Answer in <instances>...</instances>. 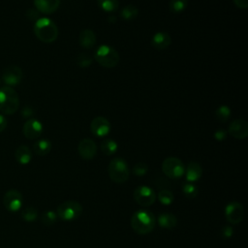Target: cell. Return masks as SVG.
<instances>
[{
	"mask_svg": "<svg viewBox=\"0 0 248 248\" xmlns=\"http://www.w3.org/2000/svg\"><path fill=\"white\" fill-rule=\"evenodd\" d=\"M215 115H216V118L220 121V122H226L229 118H230V115H231V109L228 106L226 105H223V106H220L216 111H215Z\"/></svg>",
	"mask_w": 248,
	"mask_h": 248,
	"instance_id": "obj_29",
	"label": "cell"
},
{
	"mask_svg": "<svg viewBox=\"0 0 248 248\" xmlns=\"http://www.w3.org/2000/svg\"><path fill=\"white\" fill-rule=\"evenodd\" d=\"M188 0H170L169 9L173 14H180L187 8Z\"/></svg>",
	"mask_w": 248,
	"mask_h": 248,
	"instance_id": "obj_26",
	"label": "cell"
},
{
	"mask_svg": "<svg viewBox=\"0 0 248 248\" xmlns=\"http://www.w3.org/2000/svg\"><path fill=\"white\" fill-rule=\"evenodd\" d=\"M15 158L20 165H27L32 160L31 149L27 145H19L15 151Z\"/></svg>",
	"mask_w": 248,
	"mask_h": 248,
	"instance_id": "obj_20",
	"label": "cell"
},
{
	"mask_svg": "<svg viewBox=\"0 0 248 248\" xmlns=\"http://www.w3.org/2000/svg\"><path fill=\"white\" fill-rule=\"evenodd\" d=\"M34 33L43 43H53L58 37V28L56 24L47 17H40L34 23Z\"/></svg>",
	"mask_w": 248,
	"mask_h": 248,
	"instance_id": "obj_2",
	"label": "cell"
},
{
	"mask_svg": "<svg viewBox=\"0 0 248 248\" xmlns=\"http://www.w3.org/2000/svg\"><path fill=\"white\" fill-rule=\"evenodd\" d=\"M164 174L171 179L180 178L185 171V166L182 161L176 157H168L162 163Z\"/></svg>",
	"mask_w": 248,
	"mask_h": 248,
	"instance_id": "obj_7",
	"label": "cell"
},
{
	"mask_svg": "<svg viewBox=\"0 0 248 248\" xmlns=\"http://www.w3.org/2000/svg\"><path fill=\"white\" fill-rule=\"evenodd\" d=\"M78 42L81 47L85 49H90L96 44V35L95 32L91 29H83L78 38Z\"/></svg>",
	"mask_w": 248,
	"mask_h": 248,
	"instance_id": "obj_19",
	"label": "cell"
},
{
	"mask_svg": "<svg viewBox=\"0 0 248 248\" xmlns=\"http://www.w3.org/2000/svg\"><path fill=\"white\" fill-rule=\"evenodd\" d=\"M26 16L28 19L36 21L37 19L40 18V13L35 8H31L26 11Z\"/></svg>",
	"mask_w": 248,
	"mask_h": 248,
	"instance_id": "obj_35",
	"label": "cell"
},
{
	"mask_svg": "<svg viewBox=\"0 0 248 248\" xmlns=\"http://www.w3.org/2000/svg\"><path fill=\"white\" fill-rule=\"evenodd\" d=\"M22 133L25 138L36 140L43 133V124L36 118H29L23 124Z\"/></svg>",
	"mask_w": 248,
	"mask_h": 248,
	"instance_id": "obj_12",
	"label": "cell"
},
{
	"mask_svg": "<svg viewBox=\"0 0 248 248\" xmlns=\"http://www.w3.org/2000/svg\"><path fill=\"white\" fill-rule=\"evenodd\" d=\"M19 107V98L15 89L10 86L0 88V112L14 114Z\"/></svg>",
	"mask_w": 248,
	"mask_h": 248,
	"instance_id": "obj_3",
	"label": "cell"
},
{
	"mask_svg": "<svg viewBox=\"0 0 248 248\" xmlns=\"http://www.w3.org/2000/svg\"><path fill=\"white\" fill-rule=\"evenodd\" d=\"M21 218L26 222H33L38 218V211L34 207H26L21 211Z\"/></svg>",
	"mask_w": 248,
	"mask_h": 248,
	"instance_id": "obj_30",
	"label": "cell"
},
{
	"mask_svg": "<svg viewBox=\"0 0 248 248\" xmlns=\"http://www.w3.org/2000/svg\"><path fill=\"white\" fill-rule=\"evenodd\" d=\"M23 78L22 70L16 65L8 66L4 69L2 74V80L6 86H16L18 85Z\"/></svg>",
	"mask_w": 248,
	"mask_h": 248,
	"instance_id": "obj_11",
	"label": "cell"
},
{
	"mask_svg": "<svg viewBox=\"0 0 248 248\" xmlns=\"http://www.w3.org/2000/svg\"><path fill=\"white\" fill-rule=\"evenodd\" d=\"M7 125H8V122L6 117L3 114H0V133L7 128Z\"/></svg>",
	"mask_w": 248,
	"mask_h": 248,
	"instance_id": "obj_39",
	"label": "cell"
},
{
	"mask_svg": "<svg viewBox=\"0 0 248 248\" xmlns=\"http://www.w3.org/2000/svg\"><path fill=\"white\" fill-rule=\"evenodd\" d=\"M158 223L161 228L173 229L177 224V219L172 213H162L158 216Z\"/></svg>",
	"mask_w": 248,
	"mask_h": 248,
	"instance_id": "obj_22",
	"label": "cell"
},
{
	"mask_svg": "<svg viewBox=\"0 0 248 248\" xmlns=\"http://www.w3.org/2000/svg\"><path fill=\"white\" fill-rule=\"evenodd\" d=\"M171 43V38L169 33L165 31L157 32L153 35L151 39V44L154 48L157 50H164L166 49Z\"/></svg>",
	"mask_w": 248,
	"mask_h": 248,
	"instance_id": "obj_17",
	"label": "cell"
},
{
	"mask_svg": "<svg viewBox=\"0 0 248 248\" xmlns=\"http://www.w3.org/2000/svg\"><path fill=\"white\" fill-rule=\"evenodd\" d=\"M33 113H34L33 108H32L30 106H25V107L22 108V110H21V115H22V117H24V118H29L30 116L33 115Z\"/></svg>",
	"mask_w": 248,
	"mask_h": 248,
	"instance_id": "obj_37",
	"label": "cell"
},
{
	"mask_svg": "<svg viewBox=\"0 0 248 248\" xmlns=\"http://www.w3.org/2000/svg\"><path fill=\"white\" fill-rule=\"evenodd\" d=\"M108 173L111 181L121 184L128 180L130 170L124 159L116 157L109 162L108 167Z\"/></svg>",
	"mask_w": 248,
	"mask_h": 248,
	"instance_id": "obj_4",
	"label": "cell"
},
{
	"mask_svg": "<svg viewBox=\"0 0 248 248\" xmlns=\"http://www.w3.org/2000/svg\"><path fill=\"white\" fill-rule=\"evenodd\" d=\"M90 131L96 137H105L110 131V123L104 116H97L90 123Z\"/></svg>",
	"mask_w": 248,
	"mask_h": 248,
	"instance_id": "obj_13",
	"label": "cell"
},
{
	"mask_svg": "<svg viewBox=\"0 0 248 248\" xmlns=\"http://www.w3.org/2000/svg\"><path fill=\"white\" fill-rule=\"evenodd\" d=\"M51 150V142L46 139L37 140L33 145V151L38 156H46Z\"/></svg>",
	"mask_w": 248,
	"mask_h": 248,
	"instance_id": "obj_21",
	"label": "cell"
},
{
	"mask_svg": "<svg viewBox=\"0 0 248 248\" xmlns=\"http://www.w3.org/2000/svg\"><path fill=\"white\" fill-rule=\"evenodd\" d=\"M228 133L235 139L243 140L248 136V123L243 119H234L230 123Z\"/></svg>",
	"mask_w": 248,
	"mask_h": 248,
	"instance_id": "obj_15",
	"label": "cell"
},
{
	"mask_svg": "<svg viewBox=\"0 0 248 248\" xmlns=\"http://www.w3.org/2000/svg\"><path fill=\"white\" fill-rule=\"evenodd\" d=\"M23 203V197L21 193L16 189L8 190L3 197V204L8 211L17 212Z\"/></svg>",
	"mask_w": 248,
	"mask_h": 248,
	"instance_id": "obj_9",
	"label": "cell"
},
{
	"mask_svg": "<svg viewBox=\"0 0 248 248\" xmlns=\"http://www.w3.org/2000/svg\"><path fill=\"white\" fill-rule=\"evenodd\" d=\"M227 138V131H225L224 129H218L215 131L214 133V139L216 140L222 141Z\"/></svg>",
	"mask_w": 248,
	"mask_h": 248,
	"instance_id": "obj_36",
	"label": "cell"
},
{
	"mask_svg": "<svg viewBox=\"0 0 248 248\" xmlns=\"http://www.w3.org/2000/svg\"><path fill=\"white\" fill-rule=\"evenodd\" d=\"M132 171L137 176H142L148 171V166L143 162H139L134 165Z\"/></svg>",
	"mask_w": 248,
	"mask_h": 248,
	"instance_id": "obj_33",
	"label": "cell"
},
{
	"mask_svg": "<svg viewBox=\"0 0 248 248\" xmlns=\"http://www.w3.org/2000/svg\"><path fill=\"white\" fill-rule=\"evenodd\" d=\"M98 6L106 13H113L118 9V0H97Z\"/></svg>",
	"mask_w": 248,
	"mask_h": 248,
	"instance_id": "obj_25",
	"label": "cell"
},
{
	"mask_svg": "<svg viewBox=\"0 0 248 248\" xmlns=\"http://www.w3.org/2000/svg\"><path fill=\"white\" fill-rule=\"evenodd\" d=\"M155 216L147 209L136 211L131 218V227L139 234H147L155 227Z\"/></svg>",
	"mask_w": 248,
	"mask_h": 248,
	"instance_id": "obj_1",
	"label": "cell"
},
{
	"mask_svg": "<svg viewBox=\"0 0 248 248\" xmlns=\"http://www.w3.org/2000/svg\"><path fill=\"white\" fill-rule=\"evenodd\" d=\"M220 232L223 238H230L233 234V228L230 225H225L222 227Z\"/></svg>",
	"mask_w": 248,
	"mask_h": 248,
	"instance_id": "obj_34",
	"label": "cell"
},
{
	"mask_svg": "<svg viewBox=\"0 0 248 248\" xmlns=\"http://www.w3.org/2000/svg\"><path fill=\"white\" fill-rule=\"evenodd\" d=\"M35 9L42 14L50 15L56 12L60 5V0H33Z\"/></svg>",
	"mask_w": 248,
	"mask_h": 248,
	"instance_id": "obj_16",
	"label": "cell"
},
{
	"mask_svg": "<svg viewBox=\"0 0 248 248\" xmlns=\"http://www.w3.org/2000/svg\"><path fill=\"white\" fill-rule=\"evenodd\" d=\"M225 217L232 225L239 224L244 217L243 205L238 202H231L225 207Z\"/></svg>",
	"mask_w": 248,
	"mask_h": 248,
	"instance_id": "obj_10",
	"label": "cell"
},
{
	"mask_svg": "<svg viewBox=\"0 0 248 248\" xmlns=\"http://www.w3.org/2000/svg\"><path fill=\"white\" fill-rule=\"evenodd\" d=\"M173 199H174V197H173L172 193L167 189H163L158 193V200L164 205L171 204L173 202Z\"/></svg>",
	"mask_w": 248,
	"mask_h": 248,
	"instance_id": "obj_28",
	"label": "cell"
},
{
	"mask_svg": "<svg viewBox=\"0 0 248 248\" xmlns=\"http://www.w3.org/2000/svg\"><path fill=\"white\" fill-rule=\"evenodd\" d=\"M186 180L190 183L199 180L202 175V166L197 162H190L184 171Z\"/></svg>",
	"mask_w": 248,
	"mask_h": 248,
	"instance_id": "obj_18",
	"label": "cell"
},
{
	"mask_svg": "<svg viewBox=\"0 0 248 248\" xmlns=\"http://www.w3.org/2000/svg\"><path fill=\"white\" fill-rule=\"evenodd\" d=\"M92 62H93V57L85 52L78 54L77 57V64L80 68H87L92 64Z\"/></svg>",
	"mask_w": 248,
	"mask_h": 248,
	"instance_id": "obj_31",
	"label": "cell"
},
{
	"mask_svg": "<svg viewBox=\"0 0 248 248\" xmlns=\"http://www.w3.org/2000/svg\"><path fill=\"white\" fill-rule=\"evenodd\" d=\"M82 213V205L77 201H66L58 205L56 214L63 221H72Z\"/></svg>",
	"mask_w": 248,
	"mask_h": 248,
	"instance_id": "obj_6",
	"label": "cell"
},
{
	"mask_svg": "<svg viewBox=\"0 0 248 248\" xmlns=\"http://www.w3.org/2000/svg\"><path fill=\"white\" fill-rule=\"evenodd\" d=\"M78 152L84 160H91L97 154V145L91 139H83L78 145Z\"/></svg>",
	"mask_w": 248,
	"mask_h": 248,
	"instance_id": "obj_14",
	"label": "cell"
},
{
	"mask_svg": "<svg viewBox=\"0 0 248 248\" xmlns=\"http://www.w3.org/2000/svg\"><path fill=\"white\" fill-rule=\"evenodd\" d=\"M139 15V10L136 6L130 4L125 6L121 12H120V16L122 19L130 21V20H134Z\"/></svg>",
	"mask_w": 248,
	"mask_h": 248,
	"instance_id": "obj_24",
	"label": "cell"
},
{
	"mask_svg": "<svg viewBox=\"0 0 248 248\" xmlns=\"http://www.w3.org/2000/svg\"><path fill=\"white\" fill-rule=\"evenodd\" d=\"M108 21L111 22V23H114V22H116V17L114 16H110L108 17Z\"/></svg>",
	"mask_w": 248,
	"mask_h": 248,
	"instance_id": "obj_40",
	"label": "cell"
},
{
	"mask_svg": "<svg viewBox=\"0 0 248 248\" xmlns=\"http://www.w3.org/2000/svg\"><path fill=\"white\" fill-rule=\"evenodd\" d=\"M182 192L189 199H194L199 194V190H198L197 186L192 184V183H190V182L186 183V184H184L182 186Z\"/></svg>",
	"mask_w": 248,
	"mask_h": 248,
	"instance_id": "obj_32",
	"label": "cell"
},
{
	"mask_svg": "<svg viewBox=\"0 0 248 248\" xmlns=\"http://www.w3.org/2000/svg\"><path fill=\"white\" fill-rule=\"evenodd\" d=\"M233 3L239 9H247L248 7V0H233Z\"/></svg>",
	"mask_w": 248,
	"mask_h": 248,
	"instance_id": "obj_38",
	"label": "cell"
},
{
	"mask_svg": "<svg viewBox=\"0 0 248 248\" xmlns=\"http://www.w3.org/2000/svg\"><path fill=\"white\" fill-rule=\"evenodd\" d=\"M133 196L136 202L142 207H148L152 205L156 200L155 191L146 185L138 186L135 189Z\"/></svg>",
	"mask_w": 248,
	"mask_h": 248,
	"instance_id": "obj_8",
	"label": "cell"
},
{
	"mask_svg": "<svg viewBox=\"0 0 248 248\" xmlns=\"http://www.w3.org/2000/svg\"><path fill=\"white\" fill-rule=\"evenodd\" d=\"M100 147H101V151L105 155L110 156V155H113L117 151L118 145L115 140H113L111 139H106L101 142Z\"/></svg>",
	"mask_w": 248,
	"mask_h": 248,
	"instance_id": "obj_23",
	"label": "cell"
},
{
	"mask_svg": "<svg viewBox=\"0 0 248 248\" xmlns=\"http://www.w3.org/2000/svg\"><path fill=\"white\" fill-rule=\"evenodd\" d=\"M96 62L105 68H114L119 62L118 52L110 46H100L93 55Z\"/></svg>",
	"mask_w": 248,
	"mask_h": 248,
	"instance_id": "obj_5",
	"label": "cell"
},
{
	"mask_svg": "<svg viewBox=\"0 0 248 248\" xmlns=\"http://www.w3.org/2000/svg\"><path fill=\"white\" fill-rule=\"evenodd\" d=\"M57 214L52 210L45 211L41 216V221L45 226H52L57 221Z\"/></svg>",
	"mask_w": 248,
	"mask_h": 248,
	"instance_id": "obj_27",
	"label": "cell"
}]
</instances>
